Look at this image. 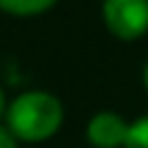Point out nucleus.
Masks as SVG:
<instances>
[{
  "mask_svg": "<svg viewBox=\"0 0 148 148\" xmlns=\"http://www.w3.org/2000/svg\"><path fill=\"white\" fill-rule=\"evenodd\" d=\"M62 104L49 91H23L5 109V127L26 143L52 138L62 125Z\"/></svg>",
  "mask_w": 148,
  "mask_h": 148,
  "instance_id": "f257e3e1",
  "label": "nucleus"
},
{
  "mask_svg": "<svg viewBox=\"0 0 148 148\" xmlns=\"http://www.w3.org/2000/svg\"><path fill=\"white\" fill-rule=\"evenodd\" d=\"M101 16L120 39H138L148 31V0H104Z\"/></svg>",
  "mask_w": 148,
  "mask_h": 148,
  "instance_id": "f03ea898",
  "label": "nucleus"
},
{
  "mask_svg": "<svg viewBox=\"0 0 148 148\" xmlns=\"http://www.w3.org/2000/svg\"><path fill=\"white\" fill-rule=\"evenodd\" d=\"M127 133L130 122H125L117 112H96L86 127V138L94 148H125Z\"/></svg>",
  "mask_w": 148,
  "mask_h": 148,
  "instance_id": "7ed1b4c3",
  "label": "nucleus"
},
{
  "mask_svg": "<svg viewBox=\"0 0 148 148\" xmlns=\"http://www.w3.org/2000/svg\"><path fill=\"white\" fill-rule=\"evenodd\" d=\"M57 0H0V8L13 16H36L52 8Z\"/></svg>",
  "mask_w": 148,
  "mask_h": 148,
  "instance_id": "20e7f679",
  "label": "nucleus"
},
{
  "mask_svg": "<svg viewBox=\"0 0 148 148\" xmlns=\"http://www.w3.org/2000/svg\"><path fill=\"white\" fill-rule=\"evenodd\" d=\"M125 148H148V117H140L135 122H130V133Z\"/></svg>",
  "mask_w": 148,
  "mask_h": 148,
  "instance_id": "39448f33",
  "label": "nucleus"
},
{
  "mask_svg": "<svg viewBox=\"0 0 148 148\" xmlns=\"http://www.w3.org/2000/svg\"><path fill=\"white\" fill-rule=\"evenodd\" d=\"M0 148H18V138L3 125H0Z\"/></svg>",
  "mask_w": 148,
  "mask_h": 148,
  "instance_id": "423d86ee",
  "label": "nucleus"
},
{
  "mask_svg": "<svg viewBox=\"0 0 148 148\" xmlns=\"http://www.w3.org/2000/svg\"><path fill=\"white\" fill-rule=\"evenodd\" d=\"M5 112V96H3V88H0V114Z\"/></svg>",
  "mask_w": 148,
  "mask_h": 148,
  "instance_id": "0eeeda50",
  "label": "nucleus"
},
{
  "mask_svg": "<svg viewBox=\"0 0 148 148\" xmlns=\"http://www.w3.org/2000/svg\"><path fill=\"white\" fill-rule=\"evenodd\" d=\"M143 81H146V88H148V62H146V70H143Z\"/></svg>",
  "mask_w": 148,
  "mask_h": 148,
  "instance_id": "6e6552de",
  "label": "nucleus"
}]
</instances>
